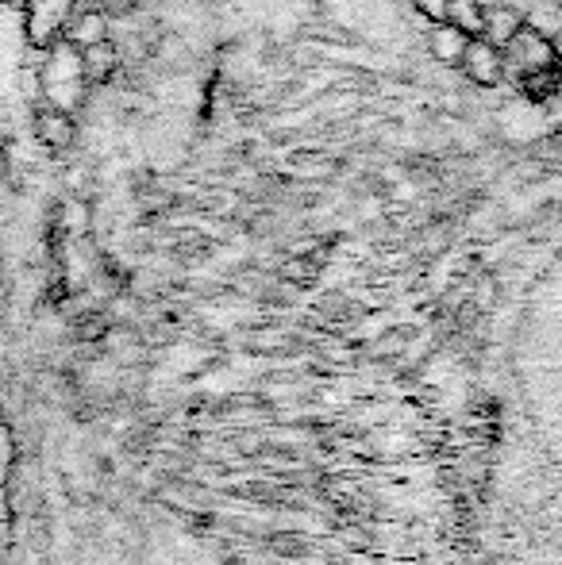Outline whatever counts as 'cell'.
<instances>
[{
  "mask_svg": "<svg viewBox=\"0 0 562 565\" xmlns=\"http://www.w3.org/2000/svg\"><path fill=\"white\" fill-rule=\"evenodd\" d=\"M512 370L528 424L562 477V254L528 292Z\"/></svg>",
  "mask_w": 562,
  "mask_h": 565,
  "instance_id": "1",
  "label": "cell"
},
{
  "mask_svg": "<svg viewBox=\"0 0 562 565\" xmlns=\"http://www.w3.org/2000/svg\"><path fill=\"white\" fill-rule=\"evenodd\" d=\"M505 51H509V62L517 70H524V74H543V70L551 66V62H555V46L548 43V39L543 35H536V31H520L517 39H512L509 46H505Z\"/></svg>",
  "mask_w": 562,
  "mask_h": 565,
  "instance_id": "2",
  "label": "cell"
},
{
  "mask_svg": "<svg viewBox=\"0 0 562 565\" xmlns=\"http://www.w3.org/2000/svg\"><path fill=\"white\" fill-rule=\"evenodd\" d=\"M458 66L466 70V77H470L474 85H497L505 74V58L486 43V39H470V46H466Z\"/></svg>",
  "mask_w": 562,
  "mask_h": 565,
  "instance_id": "3",
  "label": "cell"
},
{
  "mask_svg": "<svg viewBox=\"0 0 562 565\" xmlns=\"http://www.w3.org/2000/svg\"><path fill=\"white\" fill-rule=\"evenodd\" d=\"M35 135L43 147L51 150H66L74 147V119H70L66 108H43V113L35 116Z\"/></svg>",
  "mask_w": 562,
  "mask_h": 565,
  "instance_id": "4",
  "label": "cell"
},
{
  "mask_svg": "<svg viewBox=\"0 0 562 565\" xmlns=\"http://www.w3.org/2000/svg\"><path fill=\"white\" fill-rule=\"evenodd\" d=\"M520 31H524L520 12H512V8H486V31H481V39H486L494 51H505Z\"/></svg>",
  "mask_w": 562,
  "mask_h": 565,
  "instance_id": "5",
  "label": "cell"
},
{
  "mask_svg": "<svg viewBox=\"0 0 562 565\" xmlns=\"http://www.w3.org/2000/svg\"><path fill=\"white\" fill-rule=\"evenodd\" d=\"M466 46H470V39H466L463 31L450 28V23H435L432 35H427V51H432L439 62H447V66H455V62H463Z\"/></svg>",
  "mask_w": 562,
  "mask_h": 565,
  "instance_id": "6",
  "label": "cell"
},
{
  "mask_svg": "<svg viewBox=\"0 0 562 565\" xmlns=\"http://www.w3.org/2000/svg\"><path fill=\"white\" fill-rule=\"evenodd\" d=\"M447 23L466 39H481L486 31V8L478 0H447Z\"/></svg>",
  "mask_w": 562,
  "mask_h": 565,
  "instance_id": "7",
  "label": "cell"
},
{
  "mask_svg": "<svg viewBox=\"0 0 562 565\" xmlns=\"http://www.w3.org/2000/svg\"><path fill=\"white\" fill-rule=\"evenodd\" d=\"M77 58H82V77H85V82H105V77L120 66V54H116V46L108 43V39H105V43H97V46H85Z\"/></svg>",
  "mask_w": 562,
  "mask_h": 565,
  "instance_id": "8",
  "label": "cell"
},
{
  "mask_svg": "<svg viewBox=\"0 0 562 565\" xmlns=\"http://www.w3.org/2000/svg\"><path fill=\"white\" fill-rule=\"evenodd\" d=\"M108 39V23H105V15L100 12H85V15H77L74 23H70V43L74 46H97V43H105Z\"/></svg>",
  "mask_w": 562,
  "mask_h": 565,
  "instance_id": "9",
  "label": "cell"
},
{
  "mask_svg": "<svg viewBox=\"0 0 562 565\" xmlns=\"http://www.w3.org/2000/svg\"><path fill=\"white\" fill-rule=\"evenodd\" d=\"M551 46H555V54H559V58H562V35L555 39V43H551Z\"/></svg>",
  "mask_w": 562,
  "mask_h": 565,
  "instance_id": "10",
  "label": "cell"
}]
</instances>
